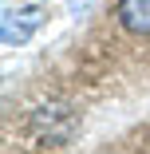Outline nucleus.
Listing matches in <instances>:
<instances>
[{
    "instance_id": "nucleus-2",
    "label": "nucleus",
    "mask_w": 150,
    "mask_h": 154,
    "mask_svg": "<svg viewBox=\"0 0 150 154\" xmlns=\"http://www.w3.org/2000/svg\"><path fill=\"white\" fill-rule=\"evenodd\" d=\"M47 8L44 4H28V8H8L4 12V24H0V40H4V48H20L32 40V32L44 24Z\"/></svg>"
},
{
    "instance_id": "nucleus-3",
    "label": "nucleus",
    "mask_w": 150,
    "mask_h": 154,
    "mask_svg": "<svg viewBox=\"0 0 150 154\" xmlns=\"http://www.w3.org/2000/svg\"><path fill=\"white\" fill-rule=\"evenodd\" d=\"M115 16L130 36H150V0H118Z\"/></svg>"
},
{
    "instance_id": "nucleus-1",
    "label": "nucleus",
    "mask_w": 150,
    "mask_h": 154,
    "mask_svg": "<svg viewBox=\"0 0 150 154\" xmlns=\"http://www.w3.org/2000/svg\"><path fill=\"white\" fill-rule=\"evenodd\" d=\"M32 122H36V138L40 142H47V146H67V138L75 134V127H79V119H75V111L71 107H40L36 115H32Z\"/></svg>"
}]
</instances>
